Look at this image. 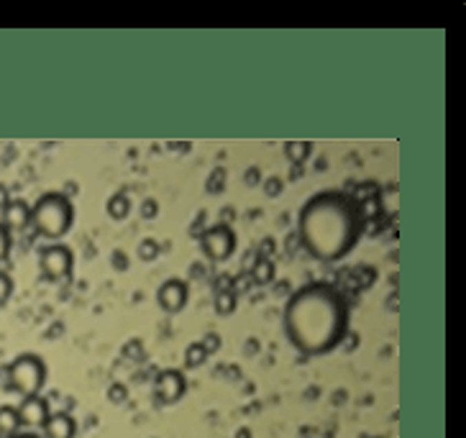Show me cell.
Masks as SVG:
<instances>
[{
  "label": "cell",
  "instance_id": "7402d4cb",
  "mask_svg": "<svg viewBox=\"0 0 466 438\" xmlns=\"http://www.w3.org/2000/svg\"><path fill=\"white\" fill-rule=\"evenodd\" d=\"M141 213L146 215V218H154V215L159 213V206L154 203V200H146V203H144V210H141Z\"/></svg>",
  "mask_w": 466,
  "mask_h": 438
},
{
  "label": "cell",
  "instance_id": "4fadbf2b",
  "mask_svg": "<svg viewBox=\"0 0 466 438\" xmlns=\"http://www.w3.org/2000/svg\"><path fill=\"white\" fill-rule=\"evenodd\" d=\"M129 200H126V195H113L111 200H108V215L111 218H115V221H123L126 215H129Z\"/></svg>",
  "mask_w": 466,
  "mask_h": 438
},
{
  "label": "cell",
  "instance_id": "5b68a950",
  "mask_svg": "<svg viewBox=\"0 0 466 438\" xmlns=\"http://www.w3.org/2000/svg\"><path fill=\"white\" fill-rule=\"evenodd\" d=\"M38 267L49 280H67L72 267H75V254L65 243H52V246H44L38 254Z\"/></svg>",
  "mask_w": 466,
  "mask_h": 438
},
{
  "label": "cell",
  "instance_id": "2e32d148",
  "mask_svg": "<svg viewBox=\"0 0 466 438\" xmlns=\"http://www.w3.org/2000/svg\"><path fill=\"white\" fill-rule=\"evenodd\" d=\"M271 274H274V270H271V261H267V259L256 261V267H254V280L259 282V285H267V282L271 280Z\"/></svg>",
  "mask_w": 466,
  "mask_h": 438
},
{
  "label": "cell",
  "instance_id": "ac0fdd59",
  "mask_svg": "<svg viewBox=\"0 0 466 438\" xmlns=\"http://www.w3.org/2000/svg\"><path fill=\"white\" fill-rule=\"evenodd\" d=\"M208 351L203 349V344H192L190 349H187V364L190 366H195V364H203L206 362Z\"/></svg>",
  "mask_w": 466,
  "mask_h": 438
},
{
  "label": "cell",
  "instance_id": "9a60e30c",
  "mask_svg": "<svg viewBox=\"0 0 466 438\" xmlns=\"http://www.w3.org/2000/svg\"><path fill=\"white\" fill-rule=\"evenodd\" d=\"M136 254H139L141 261H154L159 256V241H154V239H144V241L139 243Z\"/></svg>",
  "mask_w": 466,
  "mask_h": 438
},
{
  "label": "cell",
  "instance_id": "ba28073f",
  "mask_svg": "<svg viewBox=\"0 0 466 438\" xmlns=\"http://www.w3.org/2000/svg\"><path fill=\"white\" fill-rule=\"evenodd\" d=\"M31 223V208L23 200H10L8 206L3 208V226L8 231H19L23 226Z\"/></svg>",
  "mask_w": 466,
  "mask_h": 438
},
{
  "label": "cell",
  "instance_id": "277c9868",
  "mask_svg": "<svg viewBox=\"0 0 466 438\" xmlns=\"http://www.w3.org/2000/svg\"><path fill=\"white\" fill-rule=\"evenodd\" d=\"M47 380V366L36 354H21L16 362L10 364V382L23 395H36L41 384Z\"/></svg>",
  "mask_w": 466,
  "mask_h": 438
},
{
  "label": "cell",
  "instance_id": "3957f363",
  "mask_svg": "<svg viewBox=\"0 0 466 438\" xmlns=\"http://www.w3.org/2000/svg\"><path fill=\"white\" fill-rule=\"evenodd\" d=\"M31 223L36 226L41 236L47 239H62L69 233L75 223V208L72 200L62 193H47L31 208Z\"/></svg>",
  "mask_w": 466,
  "mask_h": 438
},
{
  "label": "cell",
  "instance_id": "d6986e66",
  "mask_svg": "<svg viewBox=\"0 0 466 438\" xmlns=\"http://www.w3.org/2000/svg\"><path fill=\"white\" fill-rule=\"evenodd\" d=\"M13 295V280H10L5 272H0V305H5Z\"/></svg>",
  "mask_w": 466,
  "mask_h": 438
},
{
  "label": "cell",
  "instance_id": "6da1fadb",
  "mask_svg": "<svg viewBox=\"0 0 466 438\" xmlns=\"http://www.w3.org/2000/svg\"><path fill=\"white\" fill-rule=\"evenodd\" d=\"M285 331L295 349L305 354H328L348 331V303L326 282L298 289L285 305Z\"/></svg>",
  "mask_w": 466,
  "mask_h": 438
},
{
  "label": "cell",
  "instance_id": "7c38bea8",
  "mask_svg": "<svg viewBox=\"0 0 466 438\" xmlns=\"http://www.w3.org/2000/svg\"><path fill=\"white\" fill-rule=\"evenodd\" d=\"M16 428H19V410H13V408H0V433L13 436Z\"/></svg>",
  "mask_w": 466,
  "mask_h": 438
},
{
  "label": "cell",
  "instance_id": "44dd1931",
  "mask_svg": "<svg viewBox=\"0 0 466 438\" xmlns=\"http://www.w3.org/2000/svg\"><path fill=\"white\" fill-rule=\"evenodd\" d=\"M221 185H223V169L213 175V182H210V193H221V190H223Z\"/></svg>",
  "mask_w": 466,
  "mask_h": 438
},
{
  "label": "cell",
  "instance_id": "cb8c5ba5",
  "mask_svg": "<svg viewBox=\"0 0 466 438\" xmlns=\"http://www.w3.org/2000/svg\"><path fill=\"white\" fill-rule=\"evenodd\" d=\"M215 346H221V338H218L215 333H210V336L206 338V344H203V349L208 351V349H215Z\"/></svg>",
  "mask_w": 466,
  "mask_h": 438
},
{
  "label": "cell",
  "instance_id": "9c48e42d",
  "mask_svg": "<svg viewBox=\"0 0 466 438\" xmlns=\"http://www.w3.org/2000/svg\"><path fill=\"white\" fill-rule=\"evenodd\" d=\"M19 420L28 423V426H41L47 423V402L41 400L38 395H28L23 405L19 408Z\"/></svg>",
  "mask_w": 466,
  "mask_h": 438
},
{
  "label": "cell",
  "instance_id": "ffe728a7",
  "mask_svg": "<svg viewBox=\"0 0 466 438\" xmlns=\"http://www.w3.org/2000/svg\"><path fill=\"white\" fill-rule=\"evenodd\" d=\"M8 254H10V231L0 223V261L5 259Z\"/></svg>",
  "mask_w": 466,
  "mask_h": 438
},
{
  "label": "cell",
  "instance_id": "8fae6325",
  "mask_svg": "<svg viewBox=\"0 0 466 438\" xmlns=\"http://www.w3.org/2000/svg\"><path fill=\"white\" fill-rule=\"evenodd\" d=\"M47 433L49 438H72L75 423L69 415H54L52 420H47Z\"/></svg>",
  "mask_w": 466,
  "mask_h": 438
},
{
  "label": "cell",
  "instance_id": "5bb4252c",
  "mask_svg": "<svg viewBox=\"0 0 466 438\" xmlns=\"http://www.w3.org/2000/svg\"><path fill=\"white\" fill-rule=\"evenodd\" d=\"M285 151L292 162H305L310 154V144L308 141H289V144H285Z\"/></svg>",
  "mask_w": 466,
  "mask_h": 438
},
{
  "label": "cell",
  "instance_id": "8992f818",
  "mask_svg": "<svg viewBox=\"0 0 466 438\" xmlns=\"http://www.w3.org/2000/svg\"><path fill=\"white\" fill-rule=\"evenodd\" d=\"M203 252L213 261H225L236 252V231L225 223L210 226L203 233Z\"/></svg>",
  "mask_w": 466,
  "mask_h": 438
},
{
  "label": "cell",
  "instance_id": "d4e9b609",
  "mask_svg": "<svg viewBox=\"0 0 466 438\" xmlns=\"http://www.w3.org/2000/svg\"><path fill=\"white\" fill-rule=\"evenodd\" d=\"M13 438H36V436H13Z\"/></svg>",
  "mask_w": 466,
  "mask_h": 438
},
{
  "label": "cell",
  "instance_id": "52a82bcc",
  "mask_svg": "<svg viewBox=\"0 0 466 438\" xmlns=\"http://www.w3.org/2000/svg\"><path fill=\"white\" fill-rule=\"evenodd\" d=\"M187 298H190V289H187L185 280H167L157 292V303L162 305L164 313H179V310H185Z\"/></svg>",
  "mask_w": 466,
  "mask_h": 438
},
{
  "label": "cell",
  "instance_id": "7a4b0ae2",
  "mask_svg": "<svg viewBox=\"0 0 466 438\" xmlns=\"http://www.w3.org/2000/svg\"><path fill=\"white\" fill-rule=\"evenodd\" d=\"M300 239L315 259L338 261L348 256L364 231L359 203L344 193H318L302 206L298 218Z\"/></svg>",
  "mask_w": 466,
  "mask_h": 438
},
{
  "label": "cell",
  "instance_id": "e0dca14e",
  "mask_svg": "<svg viewBox=\"0 0 466 438\" xmlns=\"http://www.w3.org/2000/svg\"><path fill=\"white\" fill-rule=\"evenodd\" d=\"M233 305H236V292H233V289H223V292H218V298H215V308L221 310V313H231Z\"/></svg>",
  "mask_w": 466,
  "mask_h": 438
},
{
  "label": "cell",
  "instance_id": "603a6c76",
  "mask_svg": "<svg viewBox=\"0 0 466 438\" xmlns=\"http://www.w3.org/2000/svg\"><path fill=\"white\" fill-rule=\"evenodd\" d=\"M10 203V193H8V187L5 185H0V210H3V208L8 206Z\"/></svg>",
  "mask_w": 466,
  "mask_h": 438
},
{
  "label": "cell",
  "instance_id": "30bf717a",
  "mask_svg": "<svg viewBox=\"0 0 466 438\" xmlns=\"http://www.w3.org/2000/svg\"><path fill=\"white\" fill-rule=\"evenodd\" d=\"M159 390H162V395H164L167 400L179 397L182 390H185V380H182V374L175 372V369H167V372L162 374V380H159Z\"/></svg>",
  "mask_w": 466,
  "mask_h": 438
}]
</instances>
